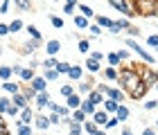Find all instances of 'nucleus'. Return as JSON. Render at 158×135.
Instances as JSON below:
<instances>
[{"mask_svg":"<svg viewBox=\"0 0 158 135\" xmlns=\"http://www.w3.org/2000/svg\"><path fill=\"white\" fill-rule=\"evenodd\" d=\"M118 81H120V88L127 92V95H131V92L140 86V72L138 68H122L118 72Z\"/></svg>","mask_w":158,"mask_h":135,"instance_id":"1","label":"nucleus"},{"mask_svg":"<svg viewBox=\"0 0 158 135\" xmlns=\"http://www.w3.org/2000/svg\"><path fill=\"white\" fill-rule=\"evenodd\" d=\"M138 72H140V81L145 83V86L152 88V86H154V68H149V66H138Z\"/></svg>","mask_w":158,"mask_h":135,"instance_id":"2","label":"nucleus"},{"mask_svg":"<svg viewBox=\"0 0 158 135\" xmlns=\"http://www.w3.org/2000/svg\"><path fill=\"white\" fill-rule=\"evenodd\" d=\"M109 5H111L115 11H120L122 16H127V18H133V16H131V11H129V7H127V0H109Z\"/></svg>","mask_w":158,"mask_h":135,"instance_id":"3","label":"nucleus"},{"mask_svg":"<svg viewBox=\"0 0 158 135\" xmlns=\"http://www.w3.org/2000/svg\"><path fill=\"white\" fill-rule=\"evenodd\" d=\"M39 45H41V41H36V38H32V41H27L25 45H20V54H25V56H30V54H34L39 50Z\"/></svg>","mask_w":158,"mask_h":135,"instance_id":"4","label":"nucleus"},{"mask_svg":"<svg viewBox=\"0 0 158 135\" xmlns=\"http://www.w3.org/2000/svg\"><path fill=\"white\" fill-rule=\"evenodd\" d=\"M11 104L16 106V108L23 110V108H27V106H30V99H27L23 92H16V95H11Z\"/></svg>","mask_w":158,"mask_h":135,"instance_id":"5","label":"nucleus"},{"mask_svg":"<svg viewBox=\"0 0 158 135\" xmlns=\"http://www.w3.org/2000/svg\"><path fill=\"white\" fill-rule=\"evenodd\" d=\"M18 122H20V124H32V122H34V110L30 108V106L20 110V115H18Z\"/></svg>","mask_w":158,"mask_h":135,"instance_id":"6","label":"nucleus"},{"mask_svg":"<svg viewBox=\"0 0 158 135\" xmlns=\"http://www.w3.org/2000/svg\"><path fill=\"white\" fill-rule=\"evenodd\" d=\"M93 122L102 129V126L109 122V113H106V110H95V113H93Z\"/></svg>","mask_w":158,"mask_h":135,"instance_id":"7","label":"nucleus"},{"mask_svg":"<svg viewBox=\"0 0 158 135\" xmlns=\"http://www.w3.org/2000/svg\"><path fill=\"white\" fill-rule=\"evenodd\" d=\"M30 86L36 90V92H45L48 90V81L43 79V77H34V79L30 81Z\"/></svg>","mask_w":158,"mask_h":135,"instance_id":"8","label":"nucleus"},{"mask_svg":"<svg viewBox=\"0 0 158 135\" xmlns=\"http://www.w3.org/2000/svg\"><path fill=\"white\" fill-rule=\"evenodd\" d=\"M66 106H68L70 110L79 108V106H81V95H77V92H73L70 97H66Z\"/></svg>","mask_w":158,"mask_h":135,"instance_id":"9","label":"nucleus"},{"mask_svg":"<svg viewBox=\"0 0 158 135\" xmlns=\"http://www.w3.org/2000/svg\"><path fill=\"white\" fill-rule=\"evenodd\" d=\"M59 50H61V41H56V38L48 41V45H45V52H48V56H54V54H59Z\"/></svg>","mask_w":158,"mask_h":135,"instance_id":"10","label":"nucleus"},{"mask_svg":"<svg viewBox=\"0 0 158 135\" xmlns=\"http://www.w3.org/2000/svg\"><path fill=\"white\" fill-rule=\"evenodd\" d=\"M86 70H88L90 74H97L99 70H102V63H99V61H95V59H90V56H88V59H86Z\"/></svg>","mask_w":158,"mask_h":135,"instance_id":"11","label":"nucleus"},{"mask_svg":"<svg viewBox=\"0 0 158 135\" xmlns=\"http://www.w3.org/2000/svg\"><path fill=\"white\" fill-rule=\"evenodd\" d=\"M34 101H36V108L41 110V108H45V106H48V101H50V95H48V92H36Z\"/></svg>","mask_w":158,"mask_h":135,"instance_id":"12","label":"nucleus"},{"mask_svg":"<svg viewBox=\"0 0 158 135\" xmlns=\"http://www.w3.org/2000/svg\"><path fill=\"white\" fill-rule=\"evenodd\" d=\"M34 124H36V129H41V131H48L50 129L48 115H34Z\"/></svg>","mask_w":158,"mask_h":135,"instance_id":"13","label":"nucleus"},{"mask_svg":"<svg viewBox=\"0 0 158 135\" xmlns=\"http://www.w3.org/2000/svg\"><path fill=\"white\" fill-rule=\"evenodd\" d=\"M81 74H84V68H81V66H70L68 77H70L73 81H79V79H81Z\"/></svg>","mask_w":158,"mask_h":135,"instance_id":"14","label":"nucleus"},{"mask_svg":"<svg viewBox=\"0 0 158 135\" xmlns=\"http://www.w3.org/2000/svg\"><path fill=\"white\" fill-rule=\"evenodd\" d=\"M147 90H152V88H149V86H145V83H140V86L135 88V90H133L129 97H131V99H142V97L147 95Z\"/></svg>","mask_w":158,"mask_h":135,"instance_id":"15","label":"nucleus"},{"mask_svg":"<svg viewBox=\"0 0 158 135\" xmlns=\"http://www.w3.org/2000/svg\"><path fill=\"white\" fill-rule=\"evenodd\" d=\"M79 108H81V110L86 113V117H88V115H93V113H95V110H97V106H95V104H93V101H90V99H84V101H81V106H79Z\"/></svg>","mask_w":158,"mask_h":135,"instance_id":"16","label":"nucleus"},{"mask_svg":"<svg viewBox=\"0 0 158 135\" xmlns=\"http://www.w3.org/2000/svg\"><path fill=\"white\" fill-rule=\"evenodd\" d=\"M2 90L5 92H11V95H16V92H20V86L16 81H2Z\"/></svg>","mask_w":158,"mask_h":135,"instance_id":"17","label":"nucleus"},{"mask_svg":"<svg viewBox=\"0 0 158 135\" xmlns=\"http://www.w3.org/2000/svg\"><path fill=\"white\" fill-rule=\"evenodd\" d=\"M115 117H118V122H127V119H129V108L120 104L118 110H115Z\"/></svg>","mask_w":158,"mask_h":135,"instance_id":"18","label":"nucleus"},{"mask_svg":"<svg viewBox=\"0 0 158 135\" xmlns=\"http://www.w3.org/2000/svg\"><path fill=\"white\" fill-rule=\"evenodd\" d=\"M102 104H104V110L106 113H113V115H115V110H118V106H120L118 101H113V99H109V97H106Z\"/></svg>","mask_w":158,"mask_h":135,"instance_id":"19","label":"nucleus"},{"mask_svg":"<svg viewBox=\"0 0 158 135\" xmlns=\"http://www.w3.org/2000/svg\"><path fill=\"white\" fill-rule=\"evenodd\" d=\"M95 20H97V25H99V27H109V30L113 27V20H111L109 16H102V14H97Z\"/></svg>","mask_w":158,"mask_h":135,"instance_id":"20","label":"nucleus"},{"mask_svg":"<svg viewBox=\"0 0 158 135\" xmlns=\"http://www.w3.org/2000/svg\"><path fill=\"white\" fill-rule=\"evenodd\" d=\"M70 66L73 63H68V61H56V66H54V70L59 74H68V70H70Z\"/></svg>","mask_w":158,"mask_h":135,"instance_id":"21","label":"nucleus"},{"mask_svg":"<svg viewBox=\"0 0 158 135\" xmlns=\"http://www.w3.org/2000/svg\"><path fill=\"white\" fill-rule=\"evenodd\" d=\"M88 99L97 106V104H102V101H104V95H102L99 90H90V92H88Z\"/></svg>","mask_w":158,"mask_h":135,"instance_id":"22","label":"nucleus"},{"mask_svg":"<svg viewBox=\"0 0 158 135\" xmlns=\"http://www.w3.org/2000/svg\"><path fill=\"white\" fill-rule=\"evenodd\" d=\"M70 119H75V122L84 124V122H86V113H84L81 108H75V113H70Z\"/></svg>","mask_w":158,"mask_h":135,"instance_id":"23","label":"nucleus"},{"mask_svg":"<svg viewBox=\"0 0 158 135\" xmlns=\"http://www.w3.org/2000/svg\"><path fill=\"white\" fill-rule=\"evenodd\" d=\"M81 131H86L88 135H93V133H97V131H99V126H97L95 122H84V124H81Z\"/></svg>","mask_w":158,"mask_h":135,"instance_id":"24","label":"nucleus"},{"mask_svg":"<svg viewBox=\"0 0 158 135\" xmlns=\"http://www.w3.org/2000/svg\"><path fill=\"white\" fill-rule=\"evenodd\" d=\"M104 79H109V81H115V79H118V68L109 66V68L104 70Z\"/></svg>","mask_w":158,"mask_h":135,"instance_id":"25","label":"nucleus"},{"mask_svg":"<svg viewBox=\"0 0 158 135\" xmlns=\"http://www.w3.org/2000/svg\"><path fill=\"white\" fill-rule=\"evenodd\" d=\"M11 68L9 66H0V79H2V81H11Z\"/></svg>","mask_w":158,"mask_h":135,"instance_id":"26","label":"nucleus"},{"mask_svg":"<svg viewBox=\"0 0 158 135\" xmlns=\"http://www.w3.org/2000/svg\"><path fill=\"white\" fill-rule=\"evenodd\" d=\"M18 77H20L23 81H32V79H34V68H23Z\"/></svg>","mask_w":158,"mask_h":135,"instance_id":"27","label":"nucleus"},{"mask_svg":"<svg viewBox=\"0 0 158 135\" xmlns=\"http://www.w3.org/2000/svg\"><path fill=\"white\" fill-rule=\"evenodd\" d=\"M16 2V7L20 11H27V9H32V0H14Z\"/></svg>","mask_w":158,"mask_h":135,"instance_id":"28","label":"nucleus"},{"mask_svg":"<svg viewBox=\"0 0 158 135\" xmlns=\"http://www.w3.org/2000/svg\"><path fill=\"white\" fill-rule=\"evenodd\" d=\"M43 79H45V81H54V79H59V72H56L54 68H50V70H45V74H43Z\"/></svg>","mask_w":158,"mask_h":135,"instance_id":"29","label":"nucleus"},{"mask_svg":"<svg viewBox=\"0 0 158 135\" xmlns=\"http://www.w3.org/2000/svg\"><path fill=\"white\" fill-rule=\"evenodd\" d=\"M75 25L79 27V30H88V18H84V16H75Z\"/></svg>","mask_w":158,"mask_h":135,"instance_id":"30","label":"nucleus"},{"mask_svg":"<svg viewBox=\"0 0 158 135\" xmlns=\"http://www.w3.org/2000/svg\"><path fill=\"white\" fill-rule=\"evenodd\" d=\"M20 30H23V20H11L9 23V34H16Z\"/></svg>","mask_w":158,"mask_h":135,"instance_id":"31","label":"nucleus"},{"mask_svg":"<svg viewBox=\"0 0 158 135\" xmlns=\"http://www.w3.org/2000/svg\"><path fill=\"white\" fill-rule=\"evenodd\" d=\"M113 25L118 27V30L122 32V30H129V27H131V23H129L127 18H120V20H113Z\"/></svg>","mask_w":158,"mask_h":135,"instance_id":"32","label":"nucleus"},{"mask_svg":"<svg viewBox=\"0 0 158 135\" xmlns=\"http://www.w3.org/2000/svg\"><path fill=\"white\" fill-rule=\"evenodd\" d=\"M27 34H30L32 38L41 41V32H39V27H36V25H27Z\"/></svg>","mask_w":158,"mask_h":135,"instance_id":"33","label":"nucleus"},{"mask_svg":"<svg viewBox=\"0 0 158 135\" xmlns=\"http://www.w3.org/2000/svg\"><path fill=\"white\" fill-rule=\"evenodd\" d=\"M106 59H109V66H113V68H118V66H120V56H118V52L106 54Z\"/></svg>","mask_w":158,"mask_h":135,"instance_id":"34","label":"nucleus"},{"mask_svg":"<svg viewBox=\"0 0 158 135\" xmlns=\"http://www.w3.org/2000/svg\"><path fill=\"white\" fill-rule=\"evenodd\" d=\"M9 104H11V99H9V97H0V115H5V113H7Z\"/></svg>","mask_w":158,"mask_h":135,"instance_id":"35","label":"nucleus"},{"mask_svg":"<svg viewBox=\"0 0 158 135\" xmlns=\"http://www.w3.org/2000/svg\"><path fill=\"white\" fill-rule=\"evenodd\" d=\"M16 131H18V135H32V124H20Z\"/></svg>","mask_w":158,"mask_h":135,"instance_id":"36","label":"nucleus"},{"mask_svg":"<svg viewBox=\"0 0 158 135\" xmlns=\"http://www.w3.org/2000/svg\"><path fill=\"white\" fill-rule=\"evenodd\" d=\"M79 11H81V14H84V18H90V16H95V14H93V9H90V7H88V5H84V2H81V5H79Z\"/></svg>","mask_w":158,"mask_h":135,"instance_id":"37","label":"nucleus"},{"mask_svg":"<svg viewBox=\"0 0 158 135\" xmlns=\"http://www.w3.org/2000/svg\"><path fill=\"white\" fill-rule=\"evenodd\" d=\"M77 90H79V95H88L93 88H90V83H88V81H84V83H79V86H77Z\"/></svg>","mask_w":158,"mask_h":135,"instance_id":"38","label":"nucleus"},{"mask_svg":"<svg viewBox=\"0 0 158 135\" xmlns=\"http://www.w3.org/2000/svg\"><path fill=\"white\" fill-rule=\"evenodd\" d=\"M50 23H52L54 30H61V27H63V18H59V16H50Z\"/></svg>","mask_w":158,"mask_h":135,"instance_id":"39","label":"nucleus"},{"mask_svg":"<svg viewBox=\"0 0 158 135\" xmlns=\"http://www.w3.org/2000/svg\"><path fill=\"white\" fill-rule=\"evenodd\" d=\"M20 92H23V95H25L27 99H34V97H36V90H34L32 86H25V88L20 90Z\"/></svg>","mask_w":158,"mask_h":135,"instance_id":"40","label":"nucleus"},{"mask_svg":"<svg viewBox=\"0 0 158 135\" xmlns=\"http://www.w3.org/2000/svg\"><path fill=\"white\" fill-rule=\"evenodd\" d=\"M48 122H50V126H52V124H61L63 117H59L56 113H50V115H48Z\"/></svg>","mask_w":158,"mask_h":135,"instance_id":"41","label":"nucleus"},{"mask_svg":"<svg viewBox=\"0 0 158 135\" xmlns=\"http://www.w3.org/2000/svg\"><path fill=\"white\" fill-rule=\"evenodd\" d=\"M59 92H61L63 97H70V95L75 92V88H73V86H68V83H66V86H61V88H59Z\"/></svg>","mask_w":158,"mask_h":135,"instance_id":"42","label":"nucleus"},{"mask_svg":"<svg viewBox=\"0 0 158 135\" xmlns=\"http://www.w3.org/2000/svg\"><path fill=\"white\" fill-rule=\"evenodd\" d=\"M0 135H9V126H7V122H5L2 115H0Z\"/></svg>","mask_w":158,"mask_h":135,"instance_id":"43","label":"nucleus"},{"mask_svg":"<svg viewBox=\"0 0 158 135\" xmlns=\"http://www.w3.org/2000/svg\"><path fill=\"white\" fill-rule=\"evenodd\" d=\"M88 50H90V43H88L86 38H81V41H79V52H81V54H86Z\"/></svg>","mask_w":158,"mask_h":135,"instance_id":"44","label":"nucleus"},{"mask_svg":"<svg viewBox=\"0 0 158 135\" xmlns=\"http://www.w3.org/2000/svg\"><path fill=\"white\" fill-rule=\"evenodd\" d=\"M54 66H56V59H54V56H48V59L43 61V68H45V70H50V68H54Z\"/></svg>","mask_w":158,"mask_h":135,"instance_id":"45","label":"nucleus"},{"mask_svg":"<svg viewBox=\"0 0 158 135\" xmlns=\"http://www.w3.org/2000/svg\"><path fill=\"white\" fill-rule=\"evenodd\" d=\"M156 108H158L156 99H147V101H145V110H156Z\"/></svg>","mask_w":158,"mask_h":135,"instance_id":"46","label":"nucleus"},{"mask_svg":"<svg viewBox=\"0 0 158 135\" xmlns=\"http://www.w3.org/2000/svg\"><path fill=\"white\" fill-rule=\"evenodd\" d=\"M88 32L93 34V36H99V34H102V27H99L97 23L95 25H88Z\"/></svg>","mask_w":158,"mask_h":135,"instance_id":"47","label":"nucleus"},{"mask_svg":"<svg viewBox=\"0 0 158 135\" xmlns=\"http://www.w3.org/2000/svg\"><path fill=\"white\" fill-rule=\"evenodd\" d=\"M90 59H95V61H99V63H102V61L106 59V54H104V52H99V50H95V52L90 54Z\"/></svg>","mask_w":158,"mask_h":135,"instance_id":"48","label":"nucleus"},{"mask_svg":"<svg viewBox=\"0 0 158 135\" xmlns=\"http://www.w3.org/2000/svg\"><path fill=\"white\" fill-rule=\"evenodd\" d=\"M147 45L149 47H158V34H152V36L147 38Z\"/></svg>","mask_w":158,"mask_h":135,"instance_id":"49","label":"nucleus"},{"mask_svg":"<svg viewBox=\"0 0 158 135\" xmlns=\"http://www.w3.org/2000/svg\"><path fill=\"white\" fill-rule=\"evenodd\" d=\"M7 115L16 117V115H20V108H16V106H14V104H9V108H7Z\"/></svg>","mask_w":158,"mask_h":135,"instance_id":"50","label":"nucleus"},{"mask_svg":"<svg viewBox=\"0 0 158 135\" xmlns=\"http://www.w3.org/2000/svg\"><path fill=\"white\" fill-rule=\"evenodd\" d=\"M118 126V117H109V122L104 124V129H115Z\"/></svg>","mask_w":158,"mask_h":135,"instance_id":"51","label":"nucleus"},{"mask_svg":"<svg viewBox=\"0 0 158 135\" xmlns=\"http://www.w3.org/2000/svg\"><path fill=\"white\" fill-rule=\"evenodd\" d=\"M7 34H9V25L0 23V36H7Z\"/></svg>","mask_w":158,"mask_h":135,"instance_id":"52","label":"nucleus"},{"mask_svg":"<svg viewBox=\"0 0 158 135\" xmlns=\"http://www.w3.org/2000/svg\"><path fill=\"white\" fill-rule=\"evenodd\" d=\"M9 11V0H2V5H0V14H7Z\"/></svg>","mask_w":158,"mask_h":135,"instance_id":"53","label":"nucleus"},{"mask_svg":"<svg viewBox=\"0 0 158 135\" xmlns=\"http://www.w3.org/2000/svg\"><path fill=\"white\" fill-rule=\"evenodd\" d=\"M75 7H77V5H63V14H66V16H68V14H73Z\"/></svg>","mask_w":158,"mask_h":135,"instance_id":"54","label":"nucleus"},{"mask_svg":"<svg viewBox=\"0 0 158 135\" xmlns=\"http://www.w3.org/2000/svg\"><path fill=\"white\" fill-rule=\"evenodd\" d=\"M118 56H120V61H124V59H129V52L127 50H118Z\"/></svg>","mask_w":158,"mask_h":135,"instance_id":"55","label":"nucleus"},{"mask_svg":"<svg viewBox=\"0 0 158 135\" xmlns=\"http://www.w3.org/2000/svg\"><path fill=\"white\" fill-rule=\"evenodd\" d=\"M142 135H158V133H156V129H152V126H147V129L142 131Z\"/></svg>","mask_w":158,"mask_h":135,"instance_id":"56","label":"nucleus"},{"mask_svg":"<svg viewBox=\"0 0 158 135\" xmlns=\"http://www.w3.org/2000/svg\"><path fill=\"white\" fill-rule=\"evenodd\" d=\"M20 70H23V66H11V72L14 74H20Z\"/></svg>","mask_w":158,"mask_h":135,"instance_id":"57","label":"nucleus"},{"mask_svg":"<svg viewBox=\"0 0 158 135\" xmlns=\"http://www.w3.org/2000/svg\"><path fill=\"white\" fill-rule=\"evenodd\" d=\"M120 135H133V131H131V129H122V133H120Z\"/></svg>","mask_w":158,"mask_h":135,"instance_id":"58","label":"nucleus"},{"mask_svg":"<svg viewBox=\"0 0 158 135\" xmlns=\"http://www.w3.org/2000/svg\"><path fill=\"white\" fill-rule=\"evenodd\" d=\"M79 0H66V5H77Z\"/></svg>","mask_w":158,"mask_h":135,"instance_id":"59","label":"nucleus"},{"mask_svg":"<svg viewBox=\"0 0 158 135\" xmlns=\"http://www.w3.org/2000/svg\"><path fill=\"white\" fill-rule=\"evenodd\" d=\"M93 135H109L106 131H97V133H93Z\"/></svg>","mask_w":158,"mask_h":135,"instance_id":"60","label":"nucleus"},{"mask_svg":"<svg viewBox=\"0 0 158 135\" xmlns=\"http://www.w3.org/2000/svg\"><path fill=\"white\" fill-rule=\"evenodd\" d=\"M68 135H81V133H75V131H70V133H68Z\"/></svg>","mask_w":158,"mask_h":135,"instance_id":"61","label":"nucleus"},{"mask_svg":"<svg viewBox=\"0 0 158 135\" xmlns=\"http://www.w3.org/2000/svg\"><path fill=\"white\" fill-rule=\"evenodd\" d=\"M156 133H158V119H156Z\"/></svg>","mask_w":158,"mask_h":135,"instance_id":"62","label":"nucleus"},{"mask_svg":"<svg viewBox=\"0 0 158 135\" xmlns=\"http://www.w3.org/2000/svg\"><path fill=\"white\" fill-rule=\"evenodd\" d=\"M0 54H2V45H0Z\"/></svg>","mask_w":158,"mask_h":135,"instance_id":"63","label":"nucleus"},{"mask_svg":"<svg viewBox=\"0 0 158 135\" xmlns=\"http://www.w3.org/2000/svg\"><path fill=\"white\" fill-rule=\"evenodd\" d=\"M156 52H158V47H156Z\"/></svg>","mask_w":158,"mask_h":135,"instance_id":"64","label":"nucleus"}]
</instances>
